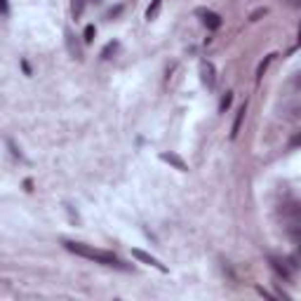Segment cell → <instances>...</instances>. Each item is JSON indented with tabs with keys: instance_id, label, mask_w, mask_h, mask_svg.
I'll use <instances>...</instances> for the list:
<instances>
[{
	"instance_id": "9a60e30c",
	"label": "cell",
	"mask_w": 301,
	"mask_h": 301,
	"mask_svg": "<svg viewBox=\"0 0 301 301\" xmlns=\"http://www.w3.org/2000/svg\"><path fill=\"white\" fill-rule=\"evenodd\" d=\"M261 14H266V10H257V12L252 14V21H257V19H259V17H261Z\"/></svg>"
},
{
	"instance_id": "4fadbf2b",
	"label": "cell",
	"mask_w": 301,
	"mask_h": 301,
	"mask_svg": "<svg viewBox=\"0 0 301 301\" xmlns=\"http://www.w3.org/2000/svg\"><path fill=\"white\" fill-rule=\"evenodd\" d=\"M94 36H97V28L92 26H85V42H92V40H94Z\"/></svg>"
},
{
	"instance_id": "5b68a950",
	"label": "cell",
	"mask_w": 301,
	"mask_h": 301,
	"mask_svg": "<svg viewBox=\"0 0 301 301\" xmlns=\"http://www.w3.org/2000/svg\"><path fill=\"white\" fill-rule=\"evenodd\" d=\"M160 160H165V162H170V165H174L179 172H188V165L183 162L181 158L177 156V153H160Z\"/></svg>"
},
{
	"instance_id": "5bb4252c",
	"label": "cell",
	"mask_w": 301,
	"mask_h": 301,
	"mask_svg": "<svg viewBox=\"0 0 301 301\" xmlns=\"http://www.w3.org/2000/svg\"><path fill=\"white\" fill-rule=\"evenodd\" d=\"M0 14H10V2L7 0H0Z\"/></svg>"
},
{
	"instance_id": "8fae6325",
	"label": "cell",
	"mask_w": 301,
	"mask_h": 301,
	"mask_svg": "<svg viewBox=\"0 0 301 301\" xmlns=\"http://www.w3.org/2000/svg\"><path fill=\"white\" fill-rule=\"evenodd\" d=\"M160 5H162V0H153V2H151V7L146 10V19H148V21H151V19H156L158 10H160Z\"/></svg>"
},
{
	"instance_id": "277c9868",
	"label": "cell",
	"mask_w": 301,
	"mask_h": 301,
	"mask_svg": "<svg viewBox=\"0 0 301 301\" xmlns=\"http://www.w3.org/2000/svg\"><path fill=\"white\" fill-rule=\"evenodd\" d=\"M198 14L202 17V24L210 28V31H217V28H221V17L217 12H212V10H198Z\"/></svg>"
},
{
	"instance_id": "52a82bcc",
	"label": "cell",
	"mask_w": 301,
	"mask_h": 301,
	"mask_svg": "<svg viewBox=\"0 0 301 301\" xmlns=\"http://www.w3.org/2000/svg\"><path fill=\"white\" fill-rule=\"evenodd\" d=\"M268 261H271V268H273L275 273L280 275V278H285V280H289V268L287 266H285V261H282V259H275V257H271V259H268Z\"/></svg>"
},
{
	"instance_id": "30bf717a",
	"label": "cell",
	"mask_w": 301,
	"mask_h": 301,
	"mask_svg": "<svg viewBox=\"0 0 301 301\" xmlns=\"http://www.w3.org/2000/svg\"><path fill=\"white\" fill-rule=\"evenodd\" d=\"M118 42H116V40H113V42H108V45H106L104 50H101V59H111V54H116L118 52Z\"/></svg>"
},
{
	"instance_id": "3957f363",
	"label": "cell",
	"mask_w": 301,
	"mask_h": 301,
	"mask_svg": "<svg viewBox=\"0 0 301 301\" xmlns=\"http://www.w3.org/2000/svg\"><path fill=\"white\" fill-rule=\"evenodd\" d=\"M132 257H134V259H139V261L148 263V266H153V268H158L160 273H167V266H165V263H160V261L156 259V257L146 254L144 249H132Z\"/></svg>"
},
{
	"instance_id": "6da1fadb",
	"label": "cell",
	"mask_w": 301,
	"mask_h": 301,
	"mask_svg": "<svg viewBox=\"0 0 301 301\" xmlns=\"http://www.w3.org/2000/svg\"><path fill=\"white\" fill-rule=\"evenodd\" d=\"M64 247L76 254V257H82V259H90V261H97L101 266H111V268H120V271H127L130 266L120 261L113 252H106V249H97L92 245H82V242H71V240H64Z\"/></svg>"
},
{
	"instance_id": "7a4b0ae2",
	"label": "cell",
	"mask_w": 301,
	"mask_h": 301,
	"mask_svg": "<svg viewBox=\"0 0 301 301\" xmlns=\"http://www.w3.org/2000/svg\"><path fill=\"white\" fill-rule=\"evenodd\" d=\"M200 80H202V85L207 90H212L217 85V76H214V64L212 61H200Z\"/></svg>"
},
{
	"instance_id": "8992f818",
	"label": "cell",
	"mask_w": 301,
	"mask_h": 301,
	"mask_svg": "<svg viewBox=\"0 0 301 301\" xmlns=\"http://www.w3.org/2000/svg\"><path fill=\"white\" fill-rule=\"evenodd\" d=\"M245 111H247V104H242L236 111V120H233V125H231V139H236V137H238L240 125H242V118H245Z\"/></svg>"
},
{
	"instance_id": "9c48e42d",
	"label": "cell",
	"mask_w": 301,
	"mask_h": 301,
	"mask_svg": "<svg viewBox=\"0 0 301 301\" xmlns=\"http://www.w3.org/2000/svg\"><path fill=\"white\" fill-rule=\"evenodd\" d=\"M85 5H87V0H73V2H71V12H73V17H76V19L82 14Z\"/></svg>"
},
{
	"instance_id": "7c38bea8",
	"label": "cell",
	"mask_w": 301,
	"mask_h": 301,
	"mask_svg": "<svg viewBox=\"0 0 301 301\" xmlns=\"http://www.w3.org/2000/svg\"><path fill=\"white\" fill-rule=\"evenodd\" d=\"M231 101H233V92H226V94H223V99H221V104H219V111L223 113V111L231 106Z\"/></svg>"
},
{
	"instance_id": "ba28073f",
	"label": "cell",
	"mask_w": 301,
	"mask_h": 301,
	"mask_svg": "<svg viewBox=\"0 0 301 301\" xmlns=\"http://www.w3.org/2000/svg\"><path fill=\"white\" fill-rule=\"evenodd\" d=\"M273 57H275V54H268V57L263 59L261 64H259V68H257V82H259V80L263 78V73H266V68H268V64L273 61Z\"/></svg>"
}]
</instances>
